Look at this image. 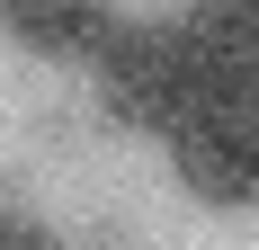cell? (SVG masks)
Listing matches in <instances>:
<instances>
[{"label":"cell","mask_w":259,"mask_h":250,"mask_svg":"<svg viewBox=\"0 0 259 250\" xmlns=\"http://www.w3.org/2000/svg\"><path fill=\"white\" fill-rule=\"evenodd\" d=\"M179 161V188L206 205H259V72H224L179 107L161 134Z\"/></svg>","instance_id":"2"},{"label":"cell","mask_w":259,"mask_h":250,"mask_svg":"<svg viewBox=\"0 0 259 250\" xmlns=\"http://www.w3.org/2000/svg\"><path fill=\"white\" fill-rule=\"evenodd\" d=\"M0 27L45 63H90L107 45V0H0Z\"/></svg>","instance_id":"3"},{"label":"cell","mask_w":259,"mask_h":250,"mask_svg":"<svg viewBox=\"0 0 259 250\" xmlns=\"http://www.w3.org/2000/svg\"><path fill=\"white\" fill-rule=\"evenodd\" d=\"M90 63H99V107L116 125H143V134H170L179 107L206 80H224V63L188 36V18H170V27H107V45Z\"/></svg>","instance_id":"1"},{"label":"cell","mask_w":259,"mask_h":250,"mask_svg":"<svg viewBox=\"0 0 259 250\" xmlns=\"http://www.w3.org/2000/svg\"><path fill=\"white\" fill-rule=\"evenodd\" d=\"M188 36L224 63V72H259V0H197Z\"/></svg>","instance_id":"4"}]
</instances>
